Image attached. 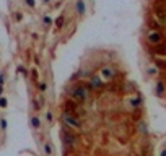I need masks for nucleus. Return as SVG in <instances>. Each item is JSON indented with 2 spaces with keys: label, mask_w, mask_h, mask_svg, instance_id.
I'll return each mask as SVG.
<instances>
[{
  "label": "nucleus",
  "mask_w": 166,
  "mask_h": 156,
  "mask_svg": "<svg viewBox=\"0 0 166 156\" xmlns=\"http://www.w3.org/2000/svg\"><path fill=\"white\" fill-rule=\"evenodd\" d=\"M5 106H7V99L2 98V99H0V107H5Z\"/></svg>",
  "instance_id": "12"
},
{
  "label": "nucleus",
  "mask_w": 166,
  "mask_h": 156,
  "mask_svg": "<svg viewBox=\"0 0 166 156\" xmlns=\"http://www.w3.org/2000/svg\"><path fill=\"white\" fill-rule=\"evenodd\" d=\"M62 21H64V18H62V16H59L57 21H55V23H57V26H60V25H62Z\"/></svg>",
  "instance_id": "15"
},
{
  "label": "nucleus",
  "mask_w": 166,
  "mask_h": 156,
  "mask_svg": "<svg viewBox=\"0 0 166 156\" xmlns=\"http://www.w3.org/2000/svg\"><path fill=\"white\" fill-rule=\"evenodd\" d=\"M31 125H33V129H39L41 127V122H39V119L37 117H31Z\"/></svg>",
  "instance_id": "8"
},
{
  "label": "nucleus",
  "mask_w": 166,
  "mask_h": 156,
  "mask_svg": "<svg viewBox=\"0 0 166 156\" xmlns=\"http://www.w3.org/2000/svg\"><path fill=\"white\" fill-rule=\"evenodd\" d=\"M62 122H64L67 127H72V129H80V127H81L80 119H78V117L75 116V114L67 112V111H65V112L62 114Z\"/></svg>",
  "instance_id": "1"
},
{
  "label": "nucleus",
  "mask_w": 166,
  "mask_h": 156,
  "mask_svg": "<svg viewBox=\"0 0 166 156\" xmlns=\"http://www.w3.org/2000/svg\"><path fill=\"white\" fill-rule=\"evenodd\" d=\"M148 41H150L151 44H160L161 42V34L158 33V31H151V33L148 34Z\"/></svg>",
  "instance_id": "5"
},
{
  "label": "nucleus",
  "mask_w": 166,
  "mask_h": 156,
  "mask_svg": "<svg viewBox=\"0 0 166 156\" xmlns=\"http://www.w3.org/2000/svg\"><path fill=\"white\" fill-rule=\"evenodd\" d=\"M44 153H46L47 156L52 153V148H51V145H49V143H44Z\"/></svg>",
  "instance_id": "9"
},
{
  "label": "nucleus",
  "mask_w": 166,
  "mask_h": 156,
  "mask_svg": "<svg viewBox=\"0 0 166 156\" xmlns=\"http://www.w3.org/2000/svg\"><path fill=\"white\" fill-rule=\"evenodd\" d=\"M161 156H166V151H163V153H161Z\"/></svg>",
  "instance_id": "20"
},
{
  "label": "nucleus",
  "mask_w": 166,
  "mask_h": 156,
  "mask_svg": "<svg viewBox=\"0 0 166 156\" xmlns=\"http://www.w3.org/2000/svg\"><path fill=\"white\" fill-rule=\"evenodd\" d=\"M70 96L75 99V101H86V98H88V88H85V86H77V88H73L70 91Z\"/></svg>",
  "instance_id": "2"
},
{
  "label": "nucleus",
  "mask_w": 166,
  "mask_h": 156,
  "mask_svg": "<svg viewBox=\"0 0 166 156\" xmlns=\"http://www.w3.org/2000/svg\"><path fill=\"white\" fill-rule=\"evenodd\" d=\"M18 72H21V73H26V70L23 67H18Z\"/></svg>",
  "instance_id": "19"
},
{
  "label": "nucleus",
  "mask_w": 166,
  "mask_h": 156,
  "mask_svg": "<svg viewBox=\"0 0 166 156\" xmlns=\"http://www.w3.org/2000/svg\"><path fill=\"white\" fill-rule=\"evenodd\" d=\"M156 88H158V93H160V94H161V93H163V89H164L163 83H158V86H156Z\"/></svg>",
  "instance_id": "10"
},
{
  "label": "nucleus",
  "mask_w": 166,
  "mask_h": 156,
  "mask_svg": "<svg viewBox=\"0 0 166 156\" xmlns=\"http://www.w3.org/2000/svg\"><path fill=\"white\" fill-rule=\"evenodd\" d=\"M77 12L80 13V15H83L85 13V3H83V0H77Z\"/></svg>",
  "instance_id": "7"
},
{
  "label": "nucleus",
  "mask_w": 166,
  "mask_h": 156,
  "mask_svg": "<svg viewBox=\"0 0 166 156\" xmlns=\"http://www.w3.org/2000/svg\"><path fill=\"white\" fill-rule=\"evenodd\" d=\"M0 127H2L3 130L7 129V122H5V119H2V120H0Z\"/></svg>",
  "instance_id": "11"
},
{
  "label": "nucleus",
  "mask_w": 166,
  "mask_h": 156,
  "mask_svg": "<svg viewBox=\"0 0 166 156\" xmlns=\"http://www.w3.org/2000/svg\"><path fill=\"white\" fill-rule=\"evenodd\" d=\"M101 86H103V78H101V77H91L88 88H96V89H99Z\"/></svg>",
  "instance_id": "4"
},
{
  "label": "nucleus",
  "mask_w": 166,
  "mask_h": 156,
  "mask_svg": "<svg viewBox=\"0 0 166 156\" xmlns=\"http://www.w3.org/2000/svg\"><path fill=\"white\" fill-rule=\"evenodd\" d=\"M44 2H46V3H47V2H49V0H44Z\"/></svg>",
  "instance_id": "21"
},
{
  "label": "nucleus",
  "mask_w": 166,
  "mask_h": 156,
  "mask_svg": "<svg viewBox=\"0 0 166 156\" xmlns=\"http://www.w3.org/2000/svg\"><path fill=\"white\" fill-rule=\"evenodd\" d=\"M39 89H41V91H46V85H44V83H41V85H39Z\"/></svg>",
  "instance_id": "16"
},
{
  "label": "nucleus",
  "mask_w": 166,
  "mask_h": 156,
  "mask_svg": "<svg viewBox=\"0 0 166 156\" xmlns=\"http://www.w3.org/2000/svg\"><path fill=\"white\" fill-rule=\"evenodd\" d=\"M62 140H64V143H67L68 146H72V145L75 143V138L72 137V135L68 133L67 130H64V132H62Z\"/></svg>",
  "instance_id": "6"
},
{
  "label": "nucleus",
  "mask_w": 166,
  "mask_h": 156,
  "mask_svg": "<svg viewBox=\"0 0 166 156\" xmlns=\"http://www.w3.org/2000/svg\"><path fill=\"white\" fill-rule=\"evenodd\" d=\"M44 23H46V25H52V20H51L49 16H46V18H44Z\"/></svg>",
  "instance_id": "13"
},
{
  "label": "nucleus",
  "mask_w": 166,
  "mask_h": 156,
  "mask_svg": "<svg viewBox=\"0 0 166 156\" xmlns=\"http://www.w3.org/2000/svg\"><path fill=\"white\" fill-rule=\"evenodd\" d=\"M130 102H132V106H134V107H137V106H138V102H140V101H138V99H132Z\"/></svg>",
  "instance_id": "14"
},
{
  "label": "nucleus",
  "mask_w": 166,
  "mask_h": 156,
  "mask_svg": "<svg viewBox=\"0 0 166 156\" xmlns=\"http://www.w3.org/2000/svg\"><path fill=\"white\" fill-rule=\"evenodd\" d=\"M46 119H47V120H49V122H51V120H52V114H51V112H47V116H46Z\"/></svg>",
  "instance_id": "17"
},
{
  "label": "nucleus",
  "mask_w": 166,
  "mask_h": 156,
  "mask_svg": "<svg viewBox=\"0 0 166 156\" xmlns=\"http://www.w3.org/2000/svg\"><path fill=\"white\" fill-rule=\"evenodd\" d=\"M99 77L103 80H106V81H111V80L116 77V70L112 67H103L101 72H99Z\"/></svg>",
  "instance_id": "3"
},
{
  "label": "nucleus",
  "mask_w": 166,
  "mask_h": 156,
  "mask_svg": "<svg viewBox=\"0 0 166 156\" xmlns=\"http://www.w3.org/2000/svg\"><path fill=\"white\" fill-rule=\"evenodd\" d=\"M26 3H28L29 7H34V0H26Z\"/></svg>",
  "instance_id": "18"
}]
</instances>
